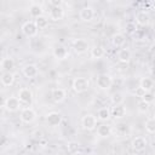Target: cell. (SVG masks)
<instances>
[{"instance_id":"obj_1","label":"cell","mask_w":155,"mask_h":155,"mask_svg":"<svg viewBox=\"0 0 155 155\" xmlns=\"http://www.w3.org/2000/svg\"><path fill=\"white\" fill-rule=\"evenodd\" d=\"M90 87V80L87 78H82V76H79V78H75L73 80V84H71V88L74 90V92L76 93H82L85 91H87Z\"/></svg>"},{"instance_id":"obj_2","label":"cell","mask_w":155,"mask_h":155,"mask_svg":"<svg viewBox=\"0 0 155 155\" xmlns=\"http://www.w3.org/2000/svg\"><path fill=\"white\" fill-rule=\"evenodd\" d=\"M21 101L18 99V97H8L6 99L2 101V108H5L7 111L10 113H15L21 108Z\"/></svg>"},{"instance_id":"obj_3","label":"cell","mask_w":155,"mask_h":155,"mask_svg":"<svg viewBox=\"0 0 155 155\" xmlns=\"http://www.w3.org/2000/svg\"><path fill=\"white\" fill-rule=\"evenodd\" d=\"M96 84H97V87H98L99 90L107 91V90H109V88L111 87V85H113V78H111L109 74H101V75H98Z\"/></svg>"},{"instance_id":"obj_4","label":"cell","mask_w":155,"mask_h":155,"mask_svg":"<svg viewBox=\"0 0 155 155\" xmlns=\"http://www.w3.org/2000/svg\"><path fill=\"white\" fill-rule=\"evenodd\" d=\"M21 29H22V33H23L25 36H28V38H34V36H36V35H38V31H39V29H38L35 22H33V21H28V22L23 23V25H22Z\"/></svg>"},{"instance_id":"obj_5","label":"cell","mask_w":155,"mask_h":155,"mask_svg":"<svg viewBox=\"0 0 155 155\" xmlns=\"http://www.w3.org/2000/svg\"><path fill=\"white\" fill-rule=\"evenodd\" d=\"M81 125L87 131H93L97 128V119L92 114H86L81 119Z\"/></svg>"},{"instance_id":"obj_6","label":"cell","mask_w":155,"mask_h":155,"mask_svg":"<svg viewBox=\"0 0 155 155\" xmlns=\"http://www.w3.org/2000/svg\"><path fill=\"white\" fill-rule=\"evenodd\" d=\"M19 117H21V121L22 122H24V124H31L36 119V113H35V110L33 108L27 107V108L22 109Z\"/></svg>"},{"instance_id":"obj_7","label":"cell","mask_w":155,"mask_h":155,"mask_svg":"<svg viewBox=\"0 0 155 155\" xmlns=\"http://www.w3.org/2000/svg\"><path fill=\"white\" fill-rule=\"evenodd\" d=\"M18 99L21 101V103L23 104H27V105H30L31 102H33V92L30 88L28 87H23L18 91V94H17Z\"/></svg>"},{"instance_id":"obj_8","label":"cell","mask_w":155,"mask_h":155,"mask_svg":"<svg viewBox=\"0 0 155 155\" xmlns=\"http://www.w3.org/2000/svg\"><path fill=\"white\" fill-rule=\"evenodd\" d=\"M73 48L78 54L85 53L88 50V42L85 39H76L73 41Z\"/></svg>"},{"instance_id":"obj_9","label":"cell","mask_w":155,"mask_h":155,"mask_svg":"<svg viewBox=\"0 0 155 155\" xmlns=\"http://www.w3.org/2000/svg\"><path fill=\"white\" fill-rule=\"evenodd\" d=\"M46 121H47L48 126L56 127L62 122V115L58 111H51L46 115Z\"/></svg>"},{"instance_id":"obj_10","label":"cell","mask_w":155,"mask_h":155,"mask_svg":"<svg viewBox=\"0 0 155 155\" xmlns=\"http://www.w3.org/2000/svg\"><path fill=\"white\" fill-rule=\"evenodd\" d=\"M79 16H80V19L81 21H84V22H91L93 19V17H94V11H93V8L91 6H85V7H82L80 10Z\"/></svg>"},{"instance_id":"obj_11","label":"cell","mask_w":155,"mask_h":155,"mask_svg":"<svg viewBox=\"0 0 155 155\" xmlns=\"http://www.w3.org/2000/svg\"><path fill=\"white\" fill-rule=\"evenodd\" d=\"M147 139L144 138V137H136V138H133L132 139V143H131V145H132V149L134 150V151H143V150H145V148H147Z\"/></svg>"},{"instance_id":"obj_12","label":"cell","mask_w":155,"mask_h":155,"mask_svg":"<svg viewBox=\"0 0 155 155\" xmlns=\"http://www.w3.org/2000/svg\"><path fill=\"white\" fill-rule=\"evenodd\" d=\"M110 113H111V116L114 119H122L126 116L127 114V109L124 104H119V105H114L111 109H110Z\"/></svg>"},{"instance_id":"obj_13","label":"cell","mask_w":155,"mask_h":155,"mask_svg":"<svg viewBox=\"0 0 155 155\" xmlns=\"http://www.w3.org/2000/svg\"><path fill=\"white\" fill-rule=\"evenodd\" d=\"M22 73H23V75H24L25 78L33 79V78H35V76L38 75L39 70H38V67H36L35 64H27V65L23 67Z\"/></svg>"},{"instance_id":"obj_14","label":"cell","mask_w":155,"mask_h":155,"mask_svg":"<svg viewBox=\"0 0 155 155\" xmlns=\"http://www.w3.org/2000/svg\"><path fill=\"white\" fill-rule=\"evenodd\" d=\"M53 57L54 58H57L58 61H63V59H65L67 57H68V50L63 46V45H58V46H56L54 48H53Z\"/></svg>"},{"instance_id":"obj_15","label":"cell","mask_w":155,"mask_h":155,"mask_svg":"<svg viewBox=\"0 0 155 155\" xmlns=\"http://www.w3.org/2000/svg\"><path fill=\"white\" fill-rule=\"evenodd\" d=\"M150 22V17H149V13L145 12V11H139L137 15H136V23L138 25H148Z\"/></svg>"},{"instance_id":"obj_16","label":"cell","mask_w":155,"mask_h":155,"mask_svg":"<svg viewBox=\"0 0 155 155\" xmlns=\"http://www.w3.org/2000/svg\"><path fill=\"white\" fill-rule=\"evenodd\" d=\"M0 81L2 84V86H12L13 82H15V74L11 73V71H5L1 74V78H0Z\"/></svg>"},{"instance_id":"obj_17","label":"cell","mask_w":155,"mask_h":155,"mask_svg":"<svg viewBox=\"0 0 155 155\" xmlns=\"http://www.w3.org/2000/svg\"><path fill=\"white\" fill-rule=\"evenodd\" d=\"M65 97H67V93H65V91L63 88H59L58 87V88L52 90V99H53V102L62 103L65 99Z\"/></svg>"},{"instance_id":"obj_18","label":"cell","mask_w":155,"mask_h":155,"mask_svg":"<svg viewBox=\"0 0 155 155\" xmlns=\"http://www.w3.org/2000/svg\"><path fill=\"white\" fill-rule=\"evenodd\" d=\"M64 17V10L62 6L59 7H52L50 10V18L52 21H59Z\"/></svg>"},{"instance_id":"obj_19","label":"cell","mask_w":155,"mask_h":155,"mask_svg":"<svg viewBox=\"0 0 155 155\" xmlns=\"http://www.w3.org/2000/svg\"><path fill=\"white\" fill-rule=\"evenodd\" d=\"M131 57H132V53L128 48H121L117 52V59L121 63H128L131 61Z\"/></svg>"},{"instance_id":"obj_20","label":"cell","mask_w":155,"mask_h":155,"mask_svg":"<svg viewBox=\"0 0 155 155\" xmlns=\"http://www.w3.org/2000/svg\"><path fill=\"white\" fill-rule=\"evenodd\" d=\"M97 134L101 137V138H107L111 134V127L107 124H102L97 127Z\"/></svg>"},{"instance_id":"obj_21","label":"cell","mask_w":155,"mask_h":155,"mask_svg":"<svg viewBox=\"0 0 155 155\" xmlns=\"http://www.w3.org/2000/svg\"><path fill=\"white\" fill-rule=\"evenodd\" d=\"M29 13H30V16L34 17L35 19L39 18V17H41V16H42V7H41V5L33 2V4L29 6Z\"/></svg>"},{"instance_id":"obj_22","label":"cell","mask_w":155,"mask_h":155,"mask_svg":"<svg viewBox=\"0 0 155 155\" xmlns=\"http://www.w3.org/2000/svg\"><path fill=\"white\" fill-rule=\"evenodd\" d=\"M15 68V61L13 58L11 57H5L2 61H1V70L5 73V71H11V69Z\"/></svg>"},{"instance_id":"obj_23","label":"cell","mask_w":155,"mask_h":155,"mask_svg":"<svg viewBox=\"0 0 155 155\" xmlns=\"http://www.w3.org/2000/svg\"><path fill=\"white\" fill-rule=\"evenodd\" d=\"M110 117H111V113H110V109L107 108V107L101 108L98 110V113H97V119L99 121H103L104 122V121H108Z\"/></svg>"},{"instance_id":"obj_24","label":"cell","mask_w":155,"mask_h":155,"mask_svg":"<svg viewBox=\"0 0 155 155\" xmlns=\"http://www.w3.org/2000/svg\"><path fill=\"white\" fill-rule=\"evenodd\" d=\"M126 39H125V35L121 34V33H115L111 38V44L115 46V47H121L124 44H125Z\"/></svg>"},{"instance_id":"obj_25","label":"cell","mask_w":155,"mask_h":155,"mask_svg":"<svg viewBox=\"0 0 155 155\" xmlns=\"http://www.w3.org/2000/svg\"><path fill=\"white\" fill-rule=\"evenodd\" d=\"M91 57L93 59H101L104 54H105V50L102 47V46H94L91 48V52H90Z\"/></svg>"},{"instance_id":"obj_26","label":"cell","mask_w":155,"mask_h":155,"mask_svg":"<svg viewBox=\"0 0 155 155\" xmlns=\"http://www.w3.org/2000/svg\"><path fill=\"white\" fill-rule=\"evenodd\" d=\"M139 86H140L142 88H144V90L148 92V91H151V90H153V87H154V81H153L150 78H143V79H140V81H139Z\"/></svg>"},{"instance_id":"obj_27","label":"cell","mask_w":155,"mask_h":155,"mask_svg":"<svg viewBox=\"0 0 155 155\" xmlns=\"http://www.w3.org/2000/svg\"><path fill=\"white\" fill-rule=\"evenodd\" d=\"M124 101H125V97H124V94H122L121 92H115V93H113L111 97H110V102H111L114 105L122 104Z\"/></svg>"},{"instance_id":"obj_28","label":"cell","mask_w":155,"mask_h":155,"mask_svg":"<svg viewBox=\"0 0 155 155\" xmlns=\"http://www.w3.org/2000/svg\"><path fill=\"white\" fill-rule=\"evenodd\" d=\"M34 22H35V24H36V27H38L39 30H40V29H45V28L48 25V19H47L45 16H41V17L36 18Z\"/></svg>"},{"instance_id":"obj_29","label":"cell","mask_w":155,"mask_h":155,"mask_svg":"<svg viewBox=\"0 0 155 155\" xmlns=\"http://www.w3.org/2000/svg\"><path fill=\"white\" fill-rule=\"evenodd\" d=\"M144 127H145V131L148 133H155V119L154 117L148 119L144 124Z\"/></svg>"},{"instance_id":"obj_30","label":"cell","mask_w":155,"mask_h":155,"mask_svg":"<svg viewBox=\"0 0 155 155\" xmlns=\"http://www.w3.org/2000/svg\"><path fill=\"white\" fill-rule=\"evenodd\" d=\"M67 149L70 154H76L80 150V144L78 142H69L67 145Z\"/></svg>"},{"instance_id":"obj_31","label":"cell","mask_w":155,"mask_h":155,"mask_svg":"<svg viewBox=\"0 0 155 155\" xmlns=\"http://www.w3.org/2000/svg\"><path fill=\"white\" fill-rule=\"evenodd\" d=\"M137 109H138V111L140 113V114H145V113H148V110H149V104L147 103V102H144V101H139L138 102V104H137Z\"/></svg>"},{"instance_id":"obj_32","label":"cell","mask_w":155,"mask_h":155,"mask_svg":"<svg viewBox=\"0 0 155 155\" xmlns=\"http://www.w3.org/2000/svg\"><path fill=\"white\" fill-rule=\"evenodd\" d=\"M154 99H155V96H154V93H153L151 91H148V92H147V93L144 94V97L142 98V101L147 102L148 104L153 103V102H154Z\"/></svg>"},{"instance_id":"obj_33","label":"cell","mask_w":155,"mask_h":155,"mask_svg":"<svg viewBox=\"0 0 155 155\" xmlns=\"http://www.w3.org/2000/svg\"><path fill=\"white\" fill-rule=\"evenodd\" d=\"M145 93H147V91H145L144 88H142L140 86H138V87L134 90V96H136V97H139L140 99L144 97V94H145Z\"/></svg>"},{"instance_id":"obj_34","label":"cell","mask_w":155,"mask_h":155,"mask_svg":"<svg viewBox=\"0 0 155 155\" xmlns=\"http://www.w3.org/2000/svg\"><path fill=\"white\" fill-rule=\"evenodd\" d=\"M50 4L52 5V7H59V6H62L63 2H62L61 0H51Z\"/></svg>"},{"instance_id":"obj_35","label":"cell","mask_w":155,"mask_h":155,"mask_svg":"<svg viewBox=\"0 0 155 155\" xmlns=\"http://www.w3.org/2000/svg\"><path fill=\"white\" fill-rule=\"evenodd\" d=\"M133 30H134V25L131 24V23H128V24H127V31H128V33H132Z\"/></svg>"},{"instance_id":"obj_36","label":"cell","mask_w":155,"mask_h":155,"mask_svg":"<svg viewBox=\"0 0 155 155\" xmlns=\"http://www.w3.org/2000/svg\"><path fill=\"white\" fill-rule=\"evenodd\" d=\"M149 52H150L153 56H155V45H151V46H150V48H149Z\"/></svg>"}]
</instances>
